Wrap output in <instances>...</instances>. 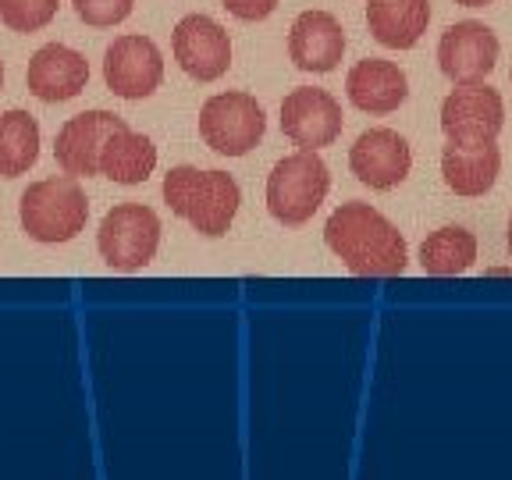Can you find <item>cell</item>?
Wrapping results in <instances>:
<instances>
[{
    "instance_id": "cell-1",
    "label": "cell",
    "mask_w": 512,
    "mask_h": 480,
    "mask_svg": "<svg viewBox=\"0 0 512 480\" xmlns=\"http://www.w3.org/2000/svg\"><path fill=\"white\" fill-rule=\"evenodd\" d=\"M324 242L356 278H399L409 267L402 232L370 203H342L324 224Z\"/></svg>"
},
{
    "instance_id": "cell-2",
    "label": "cell",
    "mask_w": 512,
    "mask_h": 480,
    "mask_svg": "<svg viewBox=\"0 0 512 480\" xmlns=\"http://www.w3.org/2000/svg\"><path fill=\"white\" fill-rule=\"evenodd\" d=\"M164 203L171 214L189 221L207 239H221L239 214L242 192L228 171H200L192 164H178L164 175Z\"/></svg>"
},
{
    "instance_id": "cell-3",
    "label": "cell",
    "mask_w": 512,
    "mask_h": 480,
    "mask_svg": "<svg viewBox=\"0 0 512 480\" xmlns=\"http://www.w3.org/2000/svg\"><path fill=\"white\" fill-rule=\"evenodd\" d=\"M18 217H22L25 235L43 242V246L72 242L89 221L86 189L75 175H54L43 178V182H32L22 192Z\"/></svg>"
},
{
    "instance_id": "cell-4",
    "label": "cell",
    "mask_w": 512,
    "mask_h": 480,
    "mask_svg": "<svg viewBox=\"0 0 512 480\" xmlns=\"http://www.w3.org/2000/svg\"><path fill=\"white\" fill-rule=\"evenodd\" d=\"M331 171L320 160L317 150H299L292 157H281L267 175V210L274 221L299 228L328 200Z\"/></svg>"
},
{
    "instance_id": "cell-5",
    "label": "cell",
    "mask_w": 512,
    "mask_h": 480,
    "mask_svg": "<svg viewBox=\"0 0 512 480\" xmlns=\"http://www.w3.org/2000/svg\"><path fill=\"white\" fill-rule=\"evenodd\" d=\"M160 246V217L146 203H118L96 232V249L118 274H136L153 264Z\"/></svg>"
},
{
    "instance_id": "cell-6",
    "label": "cell",
    "mask_w": 512,
    "mask_h": 480,
    "mask_svg": "<svg viewBox=\"0 0 512 480\" xmlns=\"http://www.w3.org/2000/svg\"><path fill=\"white\" fill-rule=\"evenodd\" d=\"M267 132V114L249 93H217L200 107V136L221 157H246Z\"/></svg>"
},
{
    "instance_id": "cell-7",
    "label": "cell",
    "mask_w": 512,
    "mask_h": 480,
    "mask_svg": "<svg viewBox=\"0 0 512 480\" xmlns=\"http://www.w3.org/2000/svg\"><path fill=\"white\" fill-rule=\"evenodd\" d=\"M505 125L502 93L488 82H456V89L441 100V132L459 143L498 139Z\"/></svg>"
},
{
    "instance_id": "cell-8",
    "label": "cell",
    "mask_w": 512,
    "mask_h": 480,
    "mask_svg": "<svg viewBox=\"0 0 512 480\" xmlns=\"http://www.w3.org/2000/svg\"><path fill=\"white\" fill-rule=\"evenodd\" d=\"M175 61L189 79L217 82L232 68V36L210 15H185L171 32Z\"/></svg>"
},
{
    "instance_id": "cell-9",
    "label": "cell",
    "mask_w": 512,
    "mask_h": 480,
    "mask_svg": "<svg viewBox=\"0 0 512 480\" xmlns=\"http://www.w3.org/2000/svg\"><path fill=\"white\" fill-rule=\"evenodd\" d=\"M342 104L328 89L299 86L281 100V132L299 150H320L342 136Z\"/></svg>"
},
{
    "instance_id": "cell-10",
    "label": "cell",
    "mask_w": 512,
    "mask_h": 480,
    "mask_svg": "<svg viewBox=\"0 0 512 480\" xmlns=\"http://www.w3.org/2000/svg\"><path fill=\"white\" fill-rule=\"evenodd\" d=\"M164 79V57L150 36H118L104 54V82L121 100H146Z\"/></svg>"
},
{
    "instance_id": "cell-11",
    "label": "cell",
    "mask_w": 512,
    "mask_h": 480,
    "mask_svg": "<svg viewBox=\"0 0 512 480\" xmlns=\"http://www.w3.org/2000/svg\"><path fill=\"white\" fill-rule=\"evenodd\" d=\"M125 125L128 121L111 111H86V114L68 118L54 139L57 168L75 178L100 175V153H104L107 139H111L114 132H121Z\"/></svg>"
},
{
    "instance_id": "cell-12",
    "label": "cell",
    "mask_w": 512,
    "mask_h": 480,
    "mask_svg": "<svg viewBox=\"0 0 512 480\" xmlns=\"http://www.w3.org/2000/svg\"><path fill=\"white\" fill-rule=\"evenodd\" d=\"M502 43L484 22H456L441 32L438 40V68L452 82H484L495 72Z\"/></svg>"
},
{
    "instance_id": "cell-13",
    "label": "cell",
    "mask_w": 512,
    "mask_h": 480,
    "mask_svg": "<svg viewBox=\"0 0 512 480\" xmlns=\"http://www.w3.org/2000/svg\"><path fill=\"white\" fill-rule=\"evenodd\" d=\"M349 168L363 185L377 192H388L402 185L413 171V150H409L406 136H399L395 128H367L349 150Z\"/></svg>"
},
{
    "instance_id": "cell-14",
    "label": "cell",
    "mask_w": 512,
    "mask_h": 480,
    "mask_svg": "<svg viewBox=\"0 0 512 480\" xmlns=\"http://www.w3.org/2000/svg\"><path fill=\"white\" fill-rule=\"evenodd\" d=\"M89 82V61L79 50L64 47V43H47L32 54L25 86L43 104H64L86 89Z\"/></svg>"
},
{
    "instance_id": "cell-15",
    "label": "cell",
    "mask_w": 512,
    "mask_h": 480,
    "mask_svg": "<svg viewBox=\"0 0 512 480\" xmlns=\"http://www.w3.org/2000/svg\"><path fill=\"white\" fill-rule=\"evenodd\" d=\"M345 54V29L331 11H303L288 29V57L299 72H335Z\"/></svg>"
},
{
    "instance_id": "cell-16",
    "label": "cell",
    "mask_w": 512,
    "mask_h": 480,
    "mask_svg": "<svg viewBox=\"0 0 512 480\" xmlns=\"http://www.w3.org/2000/svg\"><path fill=\"white\" fill-rule=\"evenodd\" d=\"M345 93H349V104L360 107V111L392 114L406 104L409 79L395 61L367 57V61H356L349 68V75H345Z\"/></svg>"
},
{
    "instance_id": "cell-17",
    "label": "cell",
    "mask_w": 512,
    "mask_h": 480,
    "mask_svg": "<svg viewBox=\"0 0 512 480\" xmlns=\"http://www.w3.org/2000/svg\"><path fill=\"white\" fill-rule=\"evenodd\" d=\"M502 171V150L495 139H480V143H459L448 139L441 150V178L456 196H484L498 182Z\"/></svg>"
},
{
    "instance_id": "cell-18",
    "label": "cell",
    "mask_w": 512,
    "mask_h": 480,
    "mask_svg": "<svg viewBox=\"0 0 512 480\" xmlns=\"http://www.w3.org/2000/svg\"><path fill=\"white\" fill-rule=\"evenodd\" d=\"M367 25L381 47L409 50L431 25V0H367Z\"/></svg>"
},
{
    "instance_id": "cell-19",
    "label": "cell",
    "mask_w": 512,
    "mask_h": 480,
    "mask_svg": "<svg viewBox=\"0 0 512 480\" xmlns=\"http://www.w3.org/2000/svg\"><path fill=\"white\" fill-rule=\"evenodd\" d=\"M153 168H157V146L150 143V136L128 125L114 132L100 153V175L118 185H143Z\"/></svg>"
},
{
    "instance_id": "cell-20",
    "label": "cell",
    "mask_w": 512,
    "mask_h": 480,
    "mask_svg": "<svg viewBox=\"0 0 512 480\" xmlns=\"http://www.w3.org/2000/svg\"><path fill=\"white\" fill-rule=\"evenodd\" d=\"M477 260V239L463 224H445L420 242V271L431 278H456L466 274Z\"/></svg>"
},
{
    "instance_id": "cell-21",
    "label": "cell",
    "mask_w": 512,
    "mask_h": 480,
    "mask_svg": "<svg viewBox=\"0 0 512 480\" xmlns=\"http://www.w3.org/2000/svg\"><path fill=\"white\" fill-rule=\"evenodd\" d=\"M40 160V121L29 111L0 114V178H18Z\"/></svg>"
},
{
    "instance_id": "cell-22",
    "label": "cell",
    "mask_w": 512,
    "mask_h": 480,
    "mask_svg": "<svg viewBox=\"0 0 512 480\" xmlns=\"http://www.w3.org/2000/svg\"><path fill=\"white\" fill-rule=\"evenodd\" d=\"M61 0H0V22L11 32H40L54 22Z\"/></svg>"
},
{
    "instance_id": "cell-23",
    "label": "cell",
    "mask_w": 512,
    "mask_h": 480,
    "mask_svg": "<svg viewBox=\"0 0 512 480\" xmlns=\"http://www.w3.org/2000/svg\"><path fill=\"white\" fill-rule=\"evenodd\" d=\"M75 15L82 18L93 29H107V25H118L132 15L136 0H72Z\"/></svg>"
},
{
    "instance_id": "cell-24",
    "label": "cell",
    "mask_w": 512,
    "mask_h": 480,
    "mask_svg": "<svg viewBox=\"0 0 512 480\" xmlns=\"http://www.w3.org/2000/svg\"><path fill=\"white\" fill-rule=\"evenodd\" d=\"M224 11L235 15L239 22H264V18L274 15L278 0H221Z\"/></svg>"
},
{
    "instance_id": "cell-25",
    "label": "cell",
    "mask_w": 512,
    "mask_h": 480,
    "mask_svg": "<svg viewBox=\"0 0 512 480\" xmlns=\"http://www.w3.org/2000/svg\"><path fill=\"white\" fill-rule=\"evenodd\" d=\"M463 8H484V4H495V0H456Z\"/></svg>"
},
{
    "instance_id": "cell-26",
    "label": "cell",
    "mask_w": 512,
    "mask_h": 480,
    "mask_svg": "<svg viewBox=\"0 0 512 480\" xmlns=\"http://www.w3.org/2000/svg\"><path fill=\"white\" fill-rule=\"evenodd\" d=\"M0 89H4V61H0Z\"/></svg>"
},
{
    "instance_id": "cell-27",
    "label": "cell",
    "mask_w": 512,
    "mask_h": 480,
    "mask_svg": "<svg viewBox=\"0 0 512 480\" xmlns=\"http://www.w3.org/2000/svg\"><path fill=\"white\" fill-rule=\"evenodd\" d=\"M509 253H512V217H509Z\"/></svg>"
}]
</instances>
